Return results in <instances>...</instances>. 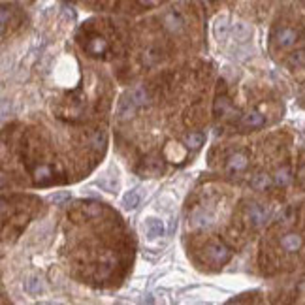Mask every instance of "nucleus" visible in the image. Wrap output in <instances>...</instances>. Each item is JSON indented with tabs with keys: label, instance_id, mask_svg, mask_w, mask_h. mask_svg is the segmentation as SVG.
Here are the masks:
<instances>
[{
	"label": "nucleus",
	"instance_id": "nucleus-1",
	"mask_svg": "<svg viewBox=\"0 0 305 305\" xmlns=\"http://www.w3.org/2000/svg\"><path fill=\"white\" fill-rule=\"evenodd\" d=\"M206 258L215 266H223L232 258V251L223 241H211L206 247Z\"/></svg>",
	"mask_w": 305,
	"mask_h": 305
},
{
	"label": "nucleus",
	"instance_id": "nucleus-2",
	"mask_svg": "<svg viewBox=\"0 0 305 305\" xmlns=\"http://www.w3.org/2000/svg\"><path fill=\"white\" fill-rule=\"evenodd\" d=\"M269 211L260 204H249L247 209H245V220L249 223L253 228H260L268 223Z\"/></svg>",
	"mask_w": 305,
	"mask_h": 305
},
{
	"label": "nucleus",
	"instance_id": "nucleus-3",
	"mask_svg": "<svg viewBox=\"0 0 305 305\" xmlns=\"http://www.w3.org/2000/svg\"><path fill=\"white\" fill-rule=\"evenodd\" d=\"M273 40L275 44H277V47L288 49V47H292L298 42V32L294 31V29H290V26H285V29H279V31L275 32Z\"/></svg>",
	"mask_w": 305,
	"mask_h": 305
},
{
	"label": "nucleus",
	"instance_id": "nucleus-4",
	"mask_svg": "<svg viewBox=\"0 0 305 305\" xmlns=\"http://www.w3.org/2000/svg\"><path fill=\"white\" fill-rule=\"evenodd\" d=\"M137 102H136V98L132 96V93H128V94H125L123 98L119 100V104H117V115H119V119H130L134 113H136V109H137Z\"/></svg>",
	"mask_w": 305,
	"mask_h": 305
},
{
	"label": "nucleus",
	"instance_id": "nucleus-5",
	"mask_svg": "<svg viewBox=\"0 0 305 305\" xmlns=\"http://www.w3.org/2000/svg\"><path fill=\"white\" fill-rule=\"evenodd\" d=\"M237 125H239V128H243V130H256V128H262V126L266 125V119L258 112H249L239 119Z\"/></svg>",
	"mask_w": 305,
	"mask_h": 305
},
{
	"label": "nucleus",
	"instance_id": "nucleus-6",
	"mask_svg": "<svg viewBox=\"0 0 305 305\" xmlns=\"http://www.w3.org/2000/svg\"><path fill=\"white\" fill-rule=\"evenodd\" d=\"M249 166V156L247 153H234V155L226 160V172L228 174H241Z\"/></svg>",
	"mask_w": 305,
	"mask_h": 305
},
{
	"label": "nucleus",
	"instance_id": "nucleus-7",
	"mask_svg": "<svg viewBox=\"0 0 305 305\" xmlns=\"http://www.w3.org/2000/svg\"><path fill=\"white\" fill-rule=\"evenodd\" d=\"M162 170H164V164L158 156H147L142 160V166H140V174L149 175V177H155V175H160Z\"/></svg>",
	"mask_w": 305,
	"mask_h": 305
},
{
	"label": "nucleus",
	"instance_id": "nucleus-8",
	"mask_svg": "<svg viewBox=\"0 0 305 305\" xmlns=\"http://www.w3.org/2000/svg\"><path fill=\"white\" fill-rule=\"evenodd\" d=\"M144 230L145 236L149 237V239H158V237L164 236L166 226H164V220H160V218H147L144 225Z\"/></svg>",
	"mask_w": 305,
	"mask_h": 305
},
{
	"label": "nucleus",
	"instance_id": "nucleus-9",
	"mask_svg": "<svg viewBox=\"0 0 305 305\" xmlns=\"http://www.w3.org/2000/svg\"><path fill=\"white\" fill-rule=\"evenodd\" d=\"M301 245H303V239L296 232H288V234H285V236L281 237V247H283V251H287V253H298L301 249Z\"/></svg>",
	"mask_w": 305,
	"mask_h": 305
},
{
	"label": "nucleus",
	"instance_id": "nucleus-10",
	"mask_svg": "<svg viewBox=\"0 0 305 305\" xmlns=\"http://www.w3.org/2000/svg\"><path fill=\"white\" fill-rule=\"evenodd\" d=\"M85 49H87L91 55L100 57V55H104V53L107 51V42L104 40V38L93 36V38H89V42H87V45H85Z\"/></svg>",
	"mask_w": 305,
	"mask_h": 305
},
{
	"label": "nucleus",
	"instance_id": "nucleus-11",
	"mask_svg": "<svg viewBox=\"0 0 305 305\" xmlns=\"http://www.w3.org/2000/svg\"><path fill=\"white\" fill-rule=\"evenodd\" d=\"M273 175L269 174H256L253 175V179H251V187L255 188V190H268L269 187H273Z\"/></svg>",
	"mask_w": 305,
	"mask_h": 305
},
{
	"label": "nucleus",
	"instance_id": "nucleus-12",
	"mask_svg": "<svg viewBox=\"0 0 305 305\" xmlns=\"http://www.w3.org/2000/svg\"><path fill=\"white\" fill-rule=\"evenodd\" d=\"M213 112H215V115H217V117H226V115L232 112L228 96H225V94H223V96H217V100H215V106H213Z\"/></svg>",
	"mask_w": 305,
	"mask_h": 305
},
{
	"label": "nucleus",
	"instance_id": "nucleus-13",
	"mask_svg": "<svg viewBox=\"0 0 305 305\" xmlns=\"http://www.w3.org/2000/svg\"><path fill=\"white\" fill-rule=\"evenodd\" d=\"M140 202H142V194H140L137 188H132L123 196V207L125 209H136L140 206Z\"/></svg>",
	"mask_w": 305,
	"mask_h": 305
},
{
	"label": "nucleus",
	"instance_id": "nucleus-14",
	"mask_svg": "<svg viewBox=\"0 0 305 305\" xmlns=\"http://www.w3.org/2000/svg\"><path fill=\"white\" fill-rule=\"evenodd\" d=\"M290 179H292V172H290V168L288 166H283V168H279L277 172H275L273 175V183L275 187H287L288 183H290Z\"/></svg>",
	"mask_w": 305,
	"mask_h": 305
},
{
	"label": "nucleus",
	"instance_id": "nucleus-15",
	"mask_svg": "<svg viewBox=\"0 0 305 305\" xmlns=\"http://www.w3.org/2000/svg\"><path fill=\"white\" fill-rule=\"evenodd\" d=\"M164 25H166V29L172 32H179L181 26H183V19H181L179 13L175 12H170L164 15Z\"/></svg>",
	"mask_w": 305,
	"mask_h": 305
},
{
	"label": "nucleus",
	"instance_id": "nucleus-16",
	"mask_svg": "<svg viewBox=\"0 0 305 305\" xmlns=\"http://www.w3.org/2000/svg\"><path fill=\"white\" fill-rule=\"evenodd\" d=\"M34 179L40 185H47L53 179V168L51 166H38L36 172H34Z\"/></svg>",
	"mask_w": 305,
	"mask_h": 305
},
{
	"label": "nucleus",
	"instance_id": "nucleus-17",
	"mask_svg": "<svg viewBox=\"0 0 305 305\" xmlns=\"http://www.w3.org/2000/svg\"><path fill=\"white\" fill-rule=\"evenodd\" d=\"M98 187L107 190V192H115L119 188V181L115 175H104L102 179H98Z\"/></svg>",
	"mask_w": 305,
	"mask_h": 305
},
{
	"label": "nucleus",
	"instance_id": "nucleus-18",
	"mask_svg": "<svg viewBox=\"0 0 305 305\" xmlns=\"http://www.w3.org/2000/svg\"><path fill=\"white\" fill-rule=\"evenodd\" d=\"M232 32H234V38H236L237 42H245V40H249L251 36V29L245 25V23H236L234 29H232Z\"/></svg>",
	"mask_w": 305,
	"mask_h": 305
},
{
	"label": "nucleus",
	"instance_id": "nucleus-19",
	"mask_svg": "<svg viewBox=\"0 0 305 305\" xmlns=\"http://www.w3.org/2000/svg\"><path fill=\"white\" fill-rule=\"evenodd\" d=\"M185 144H187L188 149H200L204 145V134L200 132H190L187 137H185Z\"/></svg>",
	"mask_w": 305,
	"mask_h": 305
},
{
	"label": "nucleus",
	"instance_id": "nucleus-20",
	"mask_svg": "<svg viewBox=\"0 0 305 305\" xmlns=\"http://www.w3.org/2000/svg\"><path fill=\"white\" fill-rule=\"evenodd\" d=\"M25 290L29 294H40L44 290V283L40 277H31V279L25 281Z\"/></svg>",
	"mask_w": 305,
	"mask_h": 305
},
{
	"label": "nucleus",
	"instance_id": "nucleus-21",
	"mask_svg": "<svg viewBox=\"0 0 305 305\" xmlns=\"http://www.w3.org/2000/svg\"><path fill=\"white\" fill-rule=\"evenodd\" d=\"M132 96L136 98L137 106H140V107L147 106V104H149V96H147V93H145V89H142V87L134 89V91H132Z\"/></svg>",
	"mask_w": 305,
	"mask_h": 305
},
{
	"label": "nucleus",
	"instance_id": "nucleus-22",
	"mask_svg": "<svg viewBox=\"0 0 305 305\" xmlns=\"http://www.w3.org/2000/svg\"><path fill=\"white\" fill-rule=\"evenodd\" d=\"M288 63L292 64V66H305V51H296V53H292L290 55V59H288Z\"/></svg>",
	"mask_w": 305,
	"mask_h": 305
},
{
	"label": "nucleus",
	"instance_id": "nucleus-23",
	"mask_svg": "<svg viewBox=\"0 0 305 305\" xmlns=\"http://www.w3.org/2000/svg\"><path fill=\"white\" fill-rule=\"evenodd\" d=\"M104 144H106V137H104V134L102 132H96L93 136V147L94 149H102L104 147Z\"/></svg>",
	"mask_w": 305,
	"mask_h": 305
},
{
	"label": "nucleus",
	"instance_id": "nucleus-24",
	"mask_svg": "<svg viewBox=\"0 0 305 305\" xmlns=\"http://www.w3.org/2000/svg\"><path fill=\"white\" fill-rule=\"evenodd\" d=\"M215 32H217V36H220V38L226 34V21H225V19L217 23V29H215Z\"/></svg>",
	"mask_w": 305,
	"mask_h": 305
},
{
	"label": "nucleus",
	"instance_id": "nucleus-25",
	"mask_svg": "<svg viewBox=\"0 0 305 305\" xmlns=\"http://www.w3.org/2000/svg\"><path fill=\"white\" fill-rule=\"evenodd\" d=\"M70 196L68 194H57V196H53V202L55 204H61V202H64V200H68Z\"/></svg>",
	"mask_w": 305,
	"mask_h": 305
}]
</instances>
